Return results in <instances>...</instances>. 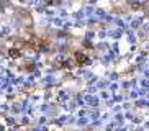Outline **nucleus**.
Listing matches in <instances>:
<instances>
[{
    "instance_id": "nucleus-2",
    "label": "nucleus",
    "mask_w": 149,
    "mask_h": 131,
    "mask_svg": "<svg viewBox=\"0 0 149 131\" xmlns=\"http://www.w3.org/2000/svg\"><path fill=\"white\" fill-rule=\"evenodd\" d=\"M8 56L12 57V59H18V57L22 56V51H20V48H17V46H15V48H10L8 49Z\"/></svg>"
},
{
    "instance_id": "nucleus-1",
    "label": "nucleus",
    "mask_w": 149,
    "mask_h": 131,
    "mask_svg": "<svg viewBox=\"0 0 149 131\" xmlns=\"http://www.w3.org/2000/svg\"><path fill=\"white\" fill-rule=\"evenodd\" d=\"M87 59H88V57L85 56L84 52H75V62H77L79 66H84L85 62H87Z\"/></svg>"
}]
</instances>
